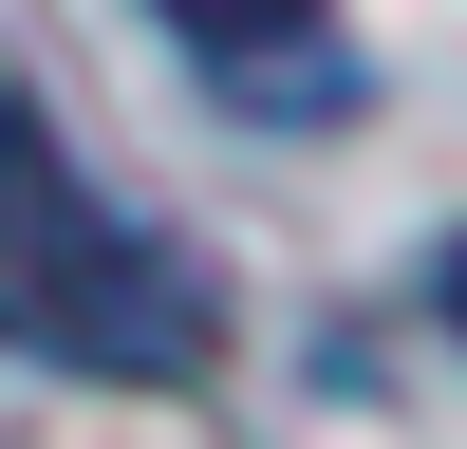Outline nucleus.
<instances>
[{
	"mask_svg": "<svg viewBox=\"0 0 467 449\" xmlns=\"http://www.w3.org/2000/svg\"><path fill=\"white\" fill-rule=\"evenodd\" d=\"M0 356H57V374H94V393H206L224 374L206 262L150 244L19 75H0Z\"/></svg>",
	"mask_w": 467,
	"mask_h": 449,
	"instance_id": "obj_1",
	"label": "nucleus"
},
{
	"mask_svg": "<svg viewBox=\"0 0 467 449\" xmlns=\"http://www.w3.org/2000/svg\"><path fill=\"white\" fill-rule=\"evenodd\" d=\"M299 19H318V0H169V37H187V57H224V75H262Z\"/></svg>",
	"mask_w": 467,
	"mask_h": 449,
	"instance_id": "obj_2",
	"label": "nucleus"
},
{
	"mask_svg": "<svg viewBox=\"0 0 467 449\" xmlns=\"http://www.w3.org/2000/svg\"><path fill=\"white\" fill-rule=\"evenodd\" d=\"M449 337H467V244H449Z\"/></svg>",
	"mask_w": 467,
	"mask_h": 449,
	"instance_id": "obj_3",
	"label": "nucleus"
}]
</instances>
